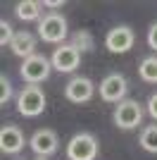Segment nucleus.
I'll list each match as a JSON object with an SVG mask.
<instances>
[{"instance_id":"1","label":"nucleus","mask_w":157,"mask_h":160,"mask_svg":"<svg viewBox=\"0 0 157 160\" xmlns=\"http://www.w3.org/2000/svg\"><path fill=\"white\" fill-rule=\"evenodd\" d=\"M45 110V93L36 84H26L17 96V112L21 117H38Z\"/></svg>"},{"instance_id":"2","label":"nucleus","mask_w":157,"mask_h":160,"mask_svg":"<svg viewBox=\"0 0 157 160\" xmlns=\"http://www.w3.org/2000/svg\"><path fill=\"white\" fill-rule=\"evenodd\" d=\"M69 33V27H67V19L59 12H48L43 14V19L38 22V36L40 41L45 43H52V46H62Z\"/></svg>"},{"instance_id":"3","label":"nucleus","mask_w":157,"mask_h":160,"mask_svg":"<svg viewBox=\"0 0 157 160\" xmlns=\"http://www.w3.org/2000/svg\"><path fill=\"white\" fill-rule=\"evenodd\" d=\"M112 120H114V124L119 129L131 132V129H136L143 122V105L133 98H124L121 103H117L114 112H112Z\"/></svg>"},{"instance_id":"4","label":"nucleus","mask_w":157,"mask_h":160,"mask_svg":"<svg viewBox=\"0 0 157 160\" xmlns=\"http://www.w3.org/2000/svg\"><path fill=\"white\" fill-rule=\"evenodd\" d=\"M98 139L88 132H78L74 134L69 143H67V158L69 160H95L98 158Z\"/></svg>"},{"instance_id":"5","label":"nucleus","mask_w":157,"mask_h":160,"mask_svg":"<svg viewBox=\"0 0 157 160\" xmlns=\"http://www.w3.org/2000/svg\"><path fill=\"white\" fill-rule=\"evenodd\" d=\"M52 72V62L48 60L45 55H31V58H26V60H21V67H19V74H21V79L26 81V84H43V81L50 77Z\"/></svg>"},{"instance_id":"6","label":"nucleus","mask_w":157,"mask_h":160,"mask_svg":"<svg viewBox=\"0 0 157 160\" xmlns=\"http://www.w3.org/2000/svg\"><path fill=\"white\" fill-rule=\"evenodd\" d=\"M98 93L100 98L105 100V103H121V100L126 98V93H129V81H126L124 74L119 72H112L107 74V77H102V81H100L98 86Z\"/></svg>"},{"instance_id":"7","label":"nucleus","mask_w":157,"mask_h":160,"mask_svg":"<svg viewBox=\"0 0 157 160\" xmlns=\"http://www.w3.org/2000/svg\"><path fill=\"white\" fill-rule=\"evenodd\" d=\"M50 62H52V69H57V72H62V74H72V72H76L78 65H81V53H78L72 43H62V46H57L52 50Z\"/></svg>"},{"instance_id":"8","label":"nucleus","mask_w":157,"mask_h":160,"mask_svg":"<svg viewBox=\"0 0 157 160\" xmlns=\"http://www.w3.org/2000/svg\"><path fill=\"white\" fill-rule=\"evenodd\" d=\"M133 43H136V33H133L131 27H126V24L110 29L107 36H105V48H107L110 53H114V55L129 53L131 48H133Z\"/></svg>"},{"instance_id":"9","label":"nucleus","mask_w":157,"mask_h":160,"mask_svg":"<svg viewBox=\"0 0 157 160\" xmlns=\"http://www.w3.org/2000/svg\"><path fill=\"white\" fill-rule=\"evenodd\" d=\"M29 146H31V151L38 158H48V155L57 153L59 148V139L57 134L52 132V129L43 127V129H36V132L31 134V139H29Z\"/></svg>"},{"instance_id":"10","label":"nucleus","mask_w":157,"mask_h":160,"mask_svg":"<svg viewBox=\"0 0 157 160\" xmlns=\"http://www.w3.org/2000/svg\"><path fill=\"white\" fill-rule=\"evenodd\" d=\"M93 93H95V86H93V81L88 77H72L64 86V98L74 105L88 103L93 98Z\"/></svg>"},{"instance_id":"11","label":"nucleus","mask_w":157,"mask_h":160,"mask_svg":"<svg viewBox=\"0 0 157 160\" xmlns=\"http://www.w3.org/2000/svg\"><path fill=\"white\" fill-rule=\"evenodd\" d=\"M26 146V136L17 124H5L0 129V151L5 155H17Z\"/></svg>"},{"instance_id":"12","label":"nucleus","mask_w":157,"mask_h":160,"mask_svg":"<svg viewBox=\"0 0 157 160\" xmlns=\"http://www.w3.org/2000/svg\"><path fill=\"white\" fill-rule=\"evenodd\" d=\"M10 48H12V53L17 55V58L26 60V58L36 55V36H33L31 31H17L12 43H10Z\"/></svg>"},{"instance_id":"13","label":"nucleus","mask_w":157,"mask_h":160,"mask_svg":"<svg viewBox=\"0 0 157 160\" xmlns=\"http://www.w3.org/2000/svg\"><path fill=\"white\" fill-rule=\"evenodd\" d=\"M14 14L21 22H40L43 19V2L38 0H21L14 5Z\"/></svg>"},{"instance_id":"14","label":"nucleus","mask_w":157,"mask_h":160,"mask_svg":"<svg viewBox=\"0 0 157 160\" xmlns=\"http://www.w3.org/2000/svg\"><path fill=\"white\" fill-rule=\"evenodd\" d=\"M138 143H140V148H143L145 153L157 155V124L143 127V132H140V136H138Z\"/></svg>"},{"instance_id":"15","label":"nucleus","mask_w":157,"mask_h":160,"mask_svg":"<svg viewBox=\"0 0 157 160\" xmlns=\"http://www.w3.org/2000/svg\"><path fill=\"white\" fill-rule=\"evenodd\" d=\"M138 77L145 81V84H157V58H143L140 65H138Z\"/></svg>"},{"instance_id":"16","label":"nucleus","mask_w":157,"mask_h":160,"mask_svg":"<svg viewBox=\"0 0 157 160\" xmlns=\"http://www.w3.org/2000/svg\"><path fill=\"white\" fill-rule=\"evenodd\" d=\"M74 48H76L78 53H91L93 46H95V41H93L91 31H86V29H81V31H74L72 33V41H69Z\"/></svg>"},{"instance_id":"17","label":"nucleus","mask_w":157,"mask_h":160,"mask_svg":"<svg viewBox=\"0 0 157 160\" xmlns=\"http://www.w3.org/2000/svg\"><path fill=\"white\" fill-rule=\"evenodd\" d=\"M14 29H12V24H10V22L7 19H2L0 22V46L5 48V46H10V43H12V38H14Z\"/></svg>"},{"instance_id":"18","label":"nucleus","mask_w":157,"mask_h":160,"mask_svg":"<svg viewBox=\"0 0 157 160\" xmlns=\"http://www.w3.org/2000/svg\"><path fill=\"white\" fill-rule=\"evenodd\" d=\"M0 88H2V93H0V103L5 105V103H10V98H12V81H10V77L7 74H0Z\"/></svg>"},{"instance_id":"19","label":"nucleus","mask_w":157,"mask_h":160,"mask_svg":"<svg viewBox=\"0 0 157 160\" xmlns=\"http://www.w3.org/2000/svg\"><path fill=\"white\" fill-rule=\"evenodd\" d=\"M148 46H150V50L157 53V22H152L148 29Z\"/></svg>"},{"instance_id":"20","label":"nucleus","mask_w":157,"mask_h":160,"mask_svg":"<svg viewBox=\"0 0 157 160\" xmlns=\"http://www.w3.org/2000/svg\"><path fill=\"white\" fill-rule=\"evenodd\" d=\"M148 115L157 122V93H152L150 98H148Z\"/></svg>"},{"instance_id":"21","label":"nucleus","mask_w":157,"mask_h":160,"mask_svg":"<svg viewBox=\"0 0 157 160\" xmlns=\"http://www.w3.org/2000/svg\"><path fill=\"white\" fill-rule=\"evenodd\" d=\"M43 7L45 10H57V7H64V0H43Z\"/></svg>"},{"instance_id":"22","label":"nucleus","mask_w":157,"mask_h":160,"mask_svg":"<svg viewBox=\"0 0 157 160\" xmlns=\"http://www.w3.org/2000/svg\"><path fill=\"white\" fill-rule=\"evenodd\" d=\"M36 160H48V158H36Z\"/></svg>"}]
</instances>
